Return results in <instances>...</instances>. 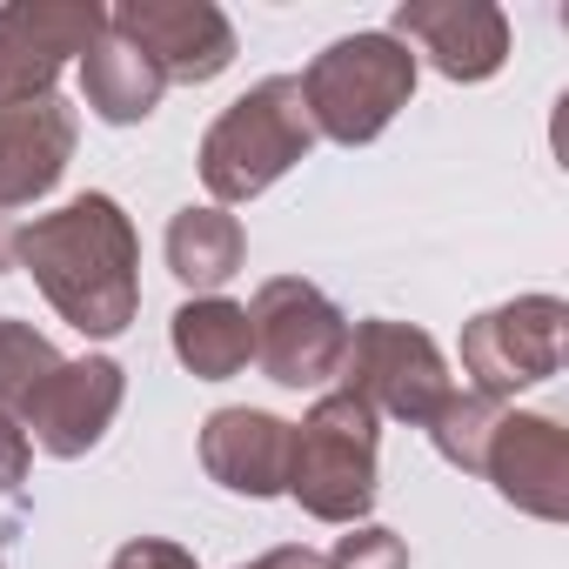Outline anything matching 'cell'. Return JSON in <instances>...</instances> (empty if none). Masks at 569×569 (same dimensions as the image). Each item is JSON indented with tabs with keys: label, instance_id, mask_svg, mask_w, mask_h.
Returning <instances> with one entry per match:
<instances>
[{
	"label": "cell",
	"instance_id": "obj_10",
	"mask_svg": "<svg viewBox=\"0 0 569 569\" xmlns=\"http://www.w3.org/2000/svg\"><path fill=\"white\" fill-rule=\"evenodd\" d=\"M121 402H128V369L114 356H74V362L61 356V369L34 389V402L21 409L14 429L28 436V449H41L54 462H74L114 429Z\"/></svg>",
	"mask_w": 569,
	"mask_h": 569
},
{
	"label": "cell",
	"instance_id": "obj_17",
	"mask_svg": "<svg viewBox=\"0 0 569 569\" xmlns=\"http://www.w3.org/2000/svg\"><path fill=\"white\" fill-rule=\"evenodd\" d=\"M81 94H88V108H94L108 128H134V121H148V114L161 108L168 81H161V68H154L141 48H128L121 34H101V41L81 54Z\"/></svg>",
	"mask_w": 569,
	"mask_h": 569
},
{
	"label": "cell",
	"instance_id": "obj_24",
	"mask_svg": "<svg viewBox=\"0 0 569 569\" xmlns=\"http://www.w3.org/2000/svg\"><path fill=\"white\" fill-rule=\"evenodd\" d=\"M14 241H21L14 214H0V274H14Z\"/></svg>",
	"mask_w": 569,
	"mask_h": 569
},
{
	"label": "cell",
	"instance_id": "obj_8",
	"mask_svg": "<svg viewBox=\"0 0 569 569\" xmlns=\"http://www.w3.org/2000/svg\"><path fill=\"white\" fill-rule=\"evenodd\" d=\"M108 34L101 0H8L0 8V101L54 94L61 68Z\"/></svg>",
	"mask_w": 569,
	"mask_h": 569
},
{
	"label": "cell",
	"instance_id": "obj_21",
	"mask_svg": "<svg viewBox=\"0 0 569 569\" xmlns=\"http://www.w3.org/2000/svg\"><path fill=\"white\" fill-rule=\"evenodd\" d=\"M108 569H201V562H194V549H181L168 536H128Z\"/></svg>",
	"mask_w": 569,
	"mask_h": 569
},
{
	"label": "cell",
	"instance_id": "obj_18",
	"mask_svg": "<svg viewBox=\"0 0 569 569\" xmlns=\"http://www.w3.org/2000/svg\"><path fill=\"white\" fill-rule=\"evenodd\" d=\"M61 369V349L21 322V316H0V422H21V409L34 402V389Z\"/></svg>",
	"mask_w": 569,
	"mask_h": 569
},
{
	"label": "cell",
	"instance_id": "obj_5",
	"mask_svg": "<svg viewBox=\"0 0 569 569\" xmlns=\"http://www.w3.org/2000/svg\"><path fill=\"white\" fill-rule=\"evenodd\" d=\"M336 376H342V389L356 402H369L376 416H396L409 429H429L436 409L456 389L436 336L416 329V322H389V316L349 322V349H342V369Z\"/></svg>",
	"mask_w": 569,
	"mask_h": 569
},
{
	"label": "cell",
	"instance_id": "obj_20",
	"mask_svg": "<svg viewBox=\"0 0 569 569\" xmlns=\"http://www.w3.org/2000/svg\"><path fill=\"white\" fill-rule=\"evenodd\" d=\"M329 569H409V542L382 522H356L336 549H329Z\"/></svg>",
	"mask_w": 569,
	"mask_h": 569
},
{
	"label": "cell",
	"instance_id": "obj_16",
	"mask_svg": "<svg viewBox=\"0 0 569 569\" xmlns=\"http://www.w3.org/2000/svg\"><path fill=\"white\" fill-rule=\"evenodd\" d=\"M168 342L181 356V369L194 382H228L254 362V336H248V309L228 296H188L168 322Z\"/></svg>",
	"mask_w": 569,
	"mask_h": 569
},
{
	"label": "cell",
	"instance_id": "obj_23",
	"mask_svg": "<svg viewBox=\"0 0 569 569\" xmlns=\"http://www.w3.org/2000/svg\"><path fill=\"white\" fill-rule=\"evenodd\" d=\"M234 569H329V556L309 549V542H281V549H268L254 562H234Z\"/></svg>",
	"mask_w": 569,
	"mask_h": 569
},
{
	"label": "cell",
	"instance_id": "obj_11",
	"mask_svg": "<svg viewBox=\"0 0 569 569\" xmlns=\"http://www.w3.org/2000/svg\"><path fill=\"white\" fill-rule=\"evenodd\" d=\"M496 482L502 502H516L536 522H569V429L556 416L536 409H502L489 442H482V469Z\"/></svg>",
	"mask_w": 569,
	"mask_h": 569
},
{
	"label": "cell",
	"instance_id": "obj_2",
	"mask_svg": "<svg viewBox=\"0 0 569 569\" xmlns=\"http://www.w3.org/2000/svg\"><path fill=\"white\" fill-rule=\"evenodd\" d=\"M309 148H316V128H309V108H302V81L268 74L208 121V134L194 148V168H201V188L214 194V208H241V201L268 194Z\"/></svg>",
	"mask_w": 569,
	"mask_h": 569
},
{
	"label": "cell",
	"instance_id": "obj_4",
	"mask_svg": "<svg viewBox=\"0 0 569 569\" xmlns=\"http://www.w3.org/2000/svg\"><path fill=\"white\" fill-rule=\"evenodd\" d=\"M416 74L422 61L396 41V34H342L329 41L296 81H302V108H309V128L336 148H369L416 94Z\"/></svg>",
	"mask_w": 569,
	"mask_h": 569
},
{
	"label": "cell",
	"instance_id": "obj_12",
	"mask_svg": "<svg viewBox=\"0 0 569 569\" xmlns=\"http://www.w3.org/2000/svg\"><path fill=\"white\" fill-rule=\"evenodd\" d=\"M382 34H396L442 81H489L509 61V14L496 0H402Z\"/></svg>",
	"mask_w": 569,
	"mask_h": 569
},
{
	"label": "cell",
	"instance_id": "obj_1",
	"mask_svg": "<svg viewBox=\"0 0 569 569\" xmlns=\"http://www.w3.org/2000/svg\"><path fill=\"white\" fill-rule=\"evenodd\" d=\"M14 261L88 342H114L141 316V241L114 194H74L54 214H34L14 241Z\"/></svg>",
	"mask_w": 569,
	"mask_h": 569
},
{
	"label": "cell",
	"instance_id": "obj_22",
	"mask_svg": "<svg viewBox=\"0 0 569 569\" xmlns=\"http://www.w3.org/2000/svg\"><path fill=\"white\" fill-rule=\"evenodd\" d=\"M28 462H34L28 436H21L14 422H0V496H14V489L28 482Z\"/></svg>",
	"mask_w": 569,
	"mask_h": 569
},
{
	"label": "cell",
	"instance_id": "obj_9",
	"mask_svg": "<svg viewBox=\"0 0 569 569\" xmlns=\"http://www.w3.org/2000/svg\"><path fill=\"white\" fill-rule=\"evenodd\" d=\"M108 34L141 48L161 68V81H181V88H201L234 68V21L214 0H114Z\"/></svg>",
	"mask_w": 569,
	"mask_h": 569
},
{
	"label": "cell",
	"instance_id": "obj_7",
	"mask_svg": "<svg viewBox=\"0 0 569 569\" xmlns=\"http://www.w3.org/2000/svg\"><path fill=\"white\" fill-rule=\"evenodd\" d=\"M562 356H569V302L562 296H516V302L462 322V376L489 402H509V396L562 376Z\"/></svg>",
	"mask_w": 569,
	"mask_h": 569
},
{
	"label": "cell",
	"instance_id": "obj_15",
	"mask_svg": "<svg viewBox=\"0 0 569 569\" xmlns=\"http://www.w3.org/2000/svg\"><path fill=\"white\" fill-rule=\"evenodd\" d=\"M161 254H168V274L181 281L188 296H221V281L241 274L248 241H241V221H234L228 208H214V201H188V208H174Z\"/></svg>",
	"mask_w": 569,
	"mask_h": 569
},
{
	"label": "cell",
	"instance_id": "obj_3",
	"mask_svg": "<svg viewBox=\"0 0 569 569\" xmlns=\"http://www.w3.org/2000/svg\"><path fill=\"white\" fill-rule=\"evenodd\" d=\"M376 456H382V416L349 389H329L309 402L302 422H289V482H281V496H296L316 522L356 529L376 509Z\"/></svg>",
	"mask_w": 569,
	"mask_h": 569
},
{
	"label": "cell",
	"instance_id": "obj_19",
	"mask_svg": "<svg viewBox=\"0 0 569 569\" xmlns=\"http://www.w3.org/2000/svg\"><path fill=\"white\" fill-rule=\"evenodd\" d=\"M496 416H502V402H489V396H476V389H449V402H442L436 422H429L436 456H442L449 469H482V442H489Z\"/></svg>",
	"mask_w": 569,
	"mask_h": 569
},
{
	"label": "cell",
	"instance_id": "obj_14",
	"mask_svg": "<svg viewBox=\"0 0 569 569\" xmlns=\"http://www.w3.org/2000/svg\"><path fill=\"white\" fill-rule=\"evenodd\" d=\"M201 469L228 496H281L289 482V422L268 409H214L201 422Z\"/></svg>",
	"mask_w": 569,
	"mask_h": 569
},
{
	"label": "cell",
	"instance_id": "obj_6",
	"mask_svg": "<svg viewBox=\"0 0 569 569\" xmlns=\"http://www.w3.org/2000/svg\"><path fill=\"white\" fill-rule=\"evenodd\" d=\"M248 336L254 362L274 389H322L342 369L349 349V316L302 274H268L248 302Z\"/></svg>",
	"mask_w": 569,
	"mask_h": 569
},
{
	"label": "cell",
	"instance_id": "obj_13",
	"mask_svg": "<svg viewBox=\"0 0 569 569\" xmlns=\"http://www.w3.org/2000/svg\"><path fill=\"white\" fill-rule=\"evenodd\" d=\"M74 141H81V114L61 94L0 101V214L54 194L74 161Z\"/></svg>",
	"mask_w": 569,
	"mask_h": 569
}]
</instances>
